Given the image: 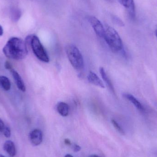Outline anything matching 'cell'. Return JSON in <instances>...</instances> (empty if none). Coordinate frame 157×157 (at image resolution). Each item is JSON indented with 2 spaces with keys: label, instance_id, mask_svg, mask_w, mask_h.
<instances>
[{
  "label": "cell",
  "instance_id": "1",
  "mask_svg": "<svg viewBox=\"0 0 157 157\" xmlns=\"http://www.w3.org/2000/svg\"><path fill=\"white\" fill-rule=\"evenodd\" d=\"M25 41L17 37L10 38L3 48L6 56L10 59L21 60L25 59L28 53Z\"/></svg>",
  "mask_w": 157,
  "mask_h": 157
},
{
  "label": "cell",
  "instance_id": "2",
  "mask_svg": "<svg viewBox=\"0 0 157 157\" xmlns=\"http://www.w3.org/2000/svg\"><path fill=\"white\" fill-rule=\"evenodd\" d=\"M104 38L106 43L113 52H117L122 49V41L116 30L110 26L105 27Z\"/></svg>",
  "mask_w": 157,
  "mask_h": 157
},
{
  "label": "cell",
  "instance_id": "3",
  "mask_svg": "<svg viewBox=\"0 0 157 157\" xmlns=\"http://www.w3.org/2000/svg\"><path fill=\"white\" fill-rule=\"evenodd\" d=\"M65 51L73 67L76 70H82L84 67V59L78 48L73 44H69L65 48Z\"/></svg>",
  "mask_w": 157,
  "mask_h": 157
},
{
  "label": "cell",
  "instance_id": "4",
  "mask_svg": "<svg viewBox=\"0 0 157 157\" xmlns=\"http://www.w3.org/2000/svg\"><path fill=\"white\" fill-rule=\"evenodd\" d=\"M30 46L36 57L41 61L48 63L49 57L45 48L41 44L39 38L35 35H32Z\"/></svg>",
  "mask_w": 157,
  "mask_h": 157
},
{
  "label": "cell",
  "instance_id": "5",
  "mask_svg": "<svg viewBox=\"0 0 157 157\" xmlns=\"http://www.w3.org/2000/svg\"><path fill=\"white\" fill-rule=\"evenodd\" d=\"M88 20L97 35L100 37L103 38L105 28L101 22L95 17L91 16L88 17Z\"/></svg>",
  "mask_w": 157,
  "mask_h": 157
},
{
  "label": "cell",
  "instance_id": "6",
  "mask_svg": "<svg viewBox=\"0 0 157 157\" xmlns=\"http://www.w3.org/2000/svg\"><path fill=\"white\" fill-rule=\"evenodd\" d=\"M29 139L31 144L35 146L39 145L43 140V134L39 129H35L29 133Z\"/></svg>",
  "mask_w": 157,
  "mask_h": 157
},
{
  "label": "cell",
  "instance_id": "7",
  "mask_svg": "<svg viewBox=\"0 0 157 157\" xmlns=\"http://www.w3.org/2000/svg\"><path fill=\"white\" fill-rule=\"evenodd\" d=\"M119 2L126 9L131 18H135V6L134 0H119Z\"/></svg>",
  "mask_w": 157,
  "mask_h": 157
},
{
  "label": "cell",
  "instance_id": "8",
  "mask_svg": "<svg viewBox=\"0 0 157 157\" xmlns=\"http://www.w3.org/2000/svg\"><path fill=\"white\" fill-rule=\"evenodd\" d=\"M123 97L125 98L129 101L130 102H132L135 107L142 112H145V109L142 103L132 94L129 93H124L123 94Z\"/></svg>",
  "mask_w": 157,
  "mask_h": 157
},
{
  "label": "cell",
  "instance_id": "9",
  "mask_svg": "<svg viewBox=\"0 0 157 157\" xmlns=\"http://www.w3.org/2000/svg\"><path fill=\"white\" fill-rule=\"evenodd\" d=\"M87 79L89 82L101 88H104L105 86L103 82L99 77L95 73L92 71H90L89 73L87 76Z\"/></svg>",
  "mask_w": 157,
  "mask_h": 157
},
{
  "label": "cell",
  "instance_id": "10",
  "mask_svg": "<svg viewBox=\"0 0 157 157\" xmlns=\"http://www.w3.org/2000/svg\"><path fill=\"white\" fill-rule=\"evenodd\" d=\"M11 72H12L13 78L14 79L16 84L18 88L21 91L25 92L26 90L25 86L23 79L21 78L19 74L13 70H12L11 71Z\"/></svg>",
  "mask_w": 157,
  "mask_h": 157
},
{
  "label": "cell",
  "instance_id": "11",
  "mask_svg": "<svg viewBox=\"0 0 157 157\" xmlns=\"http://www.w3.org/2000/svg\"><path fill=\"white\" fill-rule=\"evenodd\" d=\"M99 71L103 81L106 83V85L108 86L111 92L113 94H115L114 87H113V85L110 79L109 78V76L107 75L104 68L103 67H100L99 69Z\"/></svg>",
  "mask_w": 157,
  "mask_h": 157
},
{
  "label": "cell",
  "instance_id": "12",
  "mask_svg": "<svg viewBox=\"0 0 157 157\" xmlns=\"http://www.w3.org/2000/svg\"><path fill=\"white\" fill-rule=\"evenodd\" d=\"M5 151L11 157H14L16 154L15 146L14 144L10 140L6 141L3 146Z\"/></svg>",
  "mask_w": 157,
  "mask_h": 157
},
{
  "label": "cell",
  "instance_id": "13",
  "mask_svg": "<svg viewBox=\"0 0 157 157\" xmlns=\"http://www.w3.org/2000/svg\"><path fill=\"white\" fill-rule=\"evenodd\" d=\"M57 110L61 116L66 117L69 114L70 108L67 103L61 101L57 104Z\"/></svg>",
  "mask_w": 157,
  "mask_h": 157
},
{
  "label": "cell",
  "instance_id": "14",
  "mask_svg": "<svg viewBox=\"0 0 157 157\" xmlns=\"http://www.w3.org/2000/svg\"><path fill=\"white\" fill-rule=\"evenodd\" d=\"M21 16V12L17 8H12L10 10V17L12 21L17 22L20 19Z\"/></svg>",
  "mask_w": 157,
  "mask_h": 157
},
{
  "label": "cell",
  "instance_id": "15",
  "mask_svg": "<svg viewBox=\"0 0 157 157\" xmlns=\"http://www.w3.org/2000/svg\"><path fill=\"white\" fill-rule=\"evenodd\" d=\"M0 86L6 91L9 90L11 88L10 80L6 76H0Z\"/></svg>",
  "mask_w": 157,
  "mask_h": 157
},
{
  "label": "cell",
  "instance_id": "16",
  "mask_svg": "<svg viewBox=\"0 0 157 157\" xmlns=\"http://www.w3.org/2000/svg\"><path fill=\"white\" fill-rule=\"evenodd\" d=\"M113 125L114 126V128L117 130L122 135H124V132L123 129L121 128V126L119 125V124L114 120H112L111 121Z\"/></svg>",
  "mask_w": 157,
  "mask_h": 157
},
{
  "label": "cell",
  "instance_id": "17",
  "mask_svg": "<svg viewBox=\"0 0 157 157\" xmlns=\"http://www.w3.org/2000/svg\"><path fill=\"white\" fill-rule=\"evenodd\" d=\"M113 21L116 25H118V26H124V23H123L122 21L118 17L116 16H112Z\"/></svg>",
  "mask_w": 157,
  "mask_h": 157
},
{
  "label": "cell",
  "instance_id": "18",
  "mask_svg": "<svg viewBox=\"0 0 157 157\" xmlns=\"http://www.w3.org/2000/svg\"><path fill=\"white\" fill-rule=\"evenodd\" d=\"M4 135L6 138H9L11 136V131L10 128L8 127H5L3 131Z\"/></svg>",
  "mask_w": 157,
  "mask_h": 157
},
{
  "label": "cell",
  "instance_id": "19",
  "mask_svg": "<svg viewBox=\"0 0 157 157\" xmlns=\"http://www.w3.org/2000/svg\"><path fill=\"white\" fill-rule=\"evenodd\" d=\"M5 67L6 70H10L11 71L13 70L12 65L9 61L6 62L5 63Z\"/></svg>",
  "mask_w": 157,
  "mask_h": 157
},
{
  "label": "cell",
  "instance_id": "20",
  "mask_svg": "<svg viewBox=\"0 0 157 157\" xmlns=\"http://www.w3.org/2000/svg\"><path fill=\"white\" fill-rule=\"evenodd\" d=\"M73 148V150L75 152H78L81 150V147H80L78 145L76 144L74 145Z\"/></svg>",
  "mask_w": 157,
  "mask_h": 157
},
{
  "label": "cell",
  "instance_id": "21",
  "mask_svg": "<svg viewBox=\"0 0 157 157\" xmlns=\"http://www.w3.org/2000/svg\"><path fill=\"white\" fill-rule=\"evenodd\" d=\"M5 127V126L3 122L1 119H0V132H3Z\"/></svg>",
  "mask_w": 157,
  "mask_h": 157
},
{
  "label": "cell",
  "instance_id": "22",
  "mask_svg": "<svg viewBox=\"0 0 157 157\" xmlns=\"http://www.w3.org/2000/svg\"><path fill=\"white\" fill-rule=\"evenodd\" d=\"M64 143L67 145H71V141L69 139H65L64 140Z\"/></svg>",
  "mask_w": 157,
  "mask_h": 157
},
{
  "label": "cell",
  "instance_id": "23",
  "mask_svg": "<svg viewBox=\"0 0 157 157\" xmlns=\"http://www.w3.org/2000/svg\"><path fill=\"white\" fill-rule=\"evenodd\" d=\"M3 34V29L2 26L0 25V36H2Z\"/></svg>",
  "mask_w": 157,
  "mask_h": 157
},
{
  "label": "cell",
  "instance_id": "24",
  "mask_svg": "<svg viewBox=\"0 0 157 157\" xmlns=\"http://www.w3.org/2000/svg\"><path fill=\"white\" fill-rule=\"evenodd\" d=\"M64 157H74L72 155H67Z\"/></svg>",
  "mask_w": 157,
  "mask_h": 157
},
{
  "label": "cell",
  "instance_id": "25",
  "mask_svg": "<svg viewBox=\"0 0 157 157\" xmlns=\"http://www.w3.org/2000/svg\"><path fill=\"white\" fill-rule=\"evenodd\" d=\"M90 157H99L98 156L96 155H92L90 156Z\"/></svg>",
  "mask_w": 157,
  "mask_h": 157
},
{
  "label": "cell",
  "instance_id": "26",
  "mask_svg": "<svg viewBox=\"0 0 157 157\" xmlns=\"http://www.w3.org/2000/svg\"><path fill=\"white\" fill-rule=\"evenodd\" d=\"M155 33H156V36L157 37V29H156V30Z\"/></svg>",
  "mask_w": 157,
  "mask_h": 157
},
{
  "label": "cell",
  "instance_id": "27",
  "mask_svg": "<svg viewBox=\"0 0 157 157\" xmlns=\"http://www.w3.org/2000/svg\"><path fill=\"white\" fill-rule=\"evenodd\" d=\"M0 157H5L3 155H0Z\"/></svg>",
  "mask_w": 157,
  "mask_h": 157
}]
</instances>
